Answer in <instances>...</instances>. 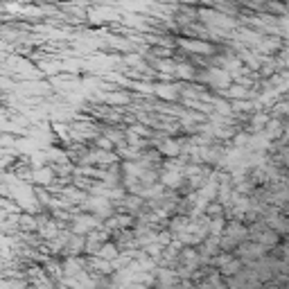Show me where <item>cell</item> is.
Here are the masks:
<instances>
[{
  "instance_id": "obj_1",
  "label": "cell",
  "mask_w": 289,
  "mask_h": 289,
  "mask_svg": "<svg viewBox=\"0 0 289 289\" xmlns=\"http://www.w3.org/2000/svg\"><path fill=\"white\" fill-rule=\"evenodd\" d=\"M117 253H120V248H117L115 244H113V242H104L102 246H99L97 251H95V255H97V257H104V260L111 262L113 257L117 255Z\"/></svg>"
}]
</instances>
